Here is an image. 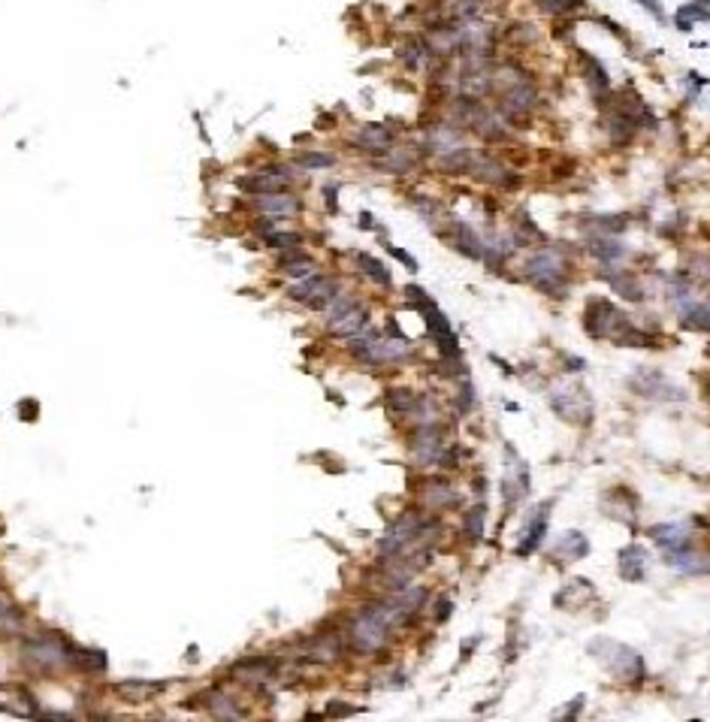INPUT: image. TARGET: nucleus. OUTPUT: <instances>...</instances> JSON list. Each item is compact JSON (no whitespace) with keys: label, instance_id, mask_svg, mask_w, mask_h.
Returning <instances> with one entry per match:
<instances>
[{"label":"nucleus","instance_id":"f257e3e1","mask_svg":"<svg viewBox=\"0 0 710 722\" xmlns=\"http://www.w3.org/2000/svg\"><path fill=\"white\" fill-rule=\"evenodd\" d=\"M586 332L592 339L614 341V345H647V336L629 321V315L601 296L586 302Z\"/></svg>","mask_w":710,"mask_h":722},{"label":"nucleus","instance_id":"f03ea898","mask_svg":"<svg viewBox=\"0 0 710 722\" xmlns=\"http://www.w3.org/2000/svg\"><path fill=\"white\" fill-rule=\"evenodd\" d=\"M566 272H568V260L559 248L544 245L538 251H532L529 260L523 263V275L535 291L553 296V300H562L568 296V284H566Z\"/></svg>","mask_w":710,"mask_h":722},{"label":"nucleus","instance_id":"7ed1b4c3","mask_svg":"<svg viewBox=\"0 0 710 722\" xmlns=\"http://www.w3.org/2000/svg\"><path fill=\"white\" fill-rule=\"evenodd\" d=\"M390 632H393L390 620H387V613H384V607H381V602H375V605L360 607V611L351 617L348 629H345V638H348V647L354 650V653L372 656V653H378V650L387 644Z\"/></svg>","mask_w":710,"mask_h":722},{"label":"nucleus","instance_id":"20e7f679","mask_svg":"<svg viewBox=\"0 0 710 722\" xmlns=\"http://www.w3.org/2000/svg\"><path fill=\"white\" fill-rule=\"evenodd\" d=\"M590 653L595 656V662L605 668L608 674H614L617 680H623V683L644 680V659H641L638 650L625 647L620 641H610V638H595L590 644Z\"/></svg>","mask_w":710,"mask_h":722},{"label":"nucleus","instance_id":"39448f33","mask_svg":"<svg viewBox=\"0 0 710 722\" xmlns=\"http://www.w3.org/2000/svg\"><path fill=\"white\" fill-rule=\"evenodd\" d=\"M73 656H76L73 647L60 635H43L36 641L25 644V659L36 671H60V668L73 662Z\"/></svg>","mask_w":710,"mask_h":722},{"label":"nucleus","instance_id":"423d86ee","mask_svg":"<svg viewBox=\"0 0 710 722\" xmlns=\"http://www.w3.org/2000/svg\"><path fill=\"white\" fill-rule=\"evenodd\" d=\"M551 405H553V411L559 414L562 420H571V423L592 420V399H590V390H586L584 384L553 387V390H551Z\"/></svg>","mask_w":710,"mask_h":722},{"label":"nucleus","instance_id":"0eeeda50","mask_svg":"<svg viewBox=\"0 0 710 722\" xmlns=\"http://www.w3.org/2000/svg\"><path fill=\"white\" fill-rule=\"evenodd\" d=\"M239 191H245L251 196H263V194H285L293 185V172L285 170V166H263L257 172H248V176L236 179Z\"/></svg>","mask_w":710,"mask_h":722},{"label":"nucleus","instance_id":"6e6552de","mask_svg":"<svg viewBox=\"0 0 710 722\" xmlns=\"http://www.w3.org/2000/svg\"><path fill=\"white\" fill-rule=\"evenodd\" d=\"M335 293H342L339 281L330 278V275H320V272H315V275H309V278H300L287 291V296L293 302H305L309 308H318V311L326 308V302H330Z\"/></svg>","mask_w":710,"mask_h":722},{"label":"nucleus","instance_id":"1a4fd4ad","mask_svg":"<svg viewBox=\"0 0 710 722\" xmlns=\"http://www.w3.org/2000/svg\"><path fill=\"white\" fill-rule=\"evenodd\" d=\"M535 103H538V91L535 85H532L529 79H511V85L508 91L502 94V100H499V109L505 112V115L511 121H517V118H526L532 109H535Z\"/></svg>","mask_w":710,"mask_h":722},{"label":"nucleus","instance_id":"9d476101","mask_svg":"<svg viewBox=\"0 0 710 722\" xmlns=\"http://www.w3.org/2000/svg\"><path fill=\"white\" fill-rule=\"evenodd\" d=\"M632 387H635V393H641V396H647V399H662V402L686 399V393L680 387H674L662 372H656V369L635 372V375H632Z\"/></svg>","mask_w":710,"mask_h":722},{"label":"nucleus","instance_id":"9b49d317","mask_svg":"<svg viewBox=\"0 0 710 722\" xmlns=\"http://www.w3.org/2000/svg\"><path fill=\"white\" fill-rule=\"evenodd\" d=\"M445 453V432L435 420L421 423V429L414 432V442H411V457L417 460V466H432L439 462V457Z\"/></svg>","mask_w":710,"mask_h":722},{"label":"nucleus","instance_id":"f8f14e48","mask_svg":"<svg viewBox=\"0 0 710 722\" xmlns=\"http://www.w3.org/2000/svg\"><path fill=\"white\" fill-rule=\"evenodd\" d=\"M505 453H508V475L502 481V493H505V508H514L517 501L529 496V469L514 453V447H505Z\"/></svg>","mask_w":710,"mask_h":722},{"label":"nucleus","instance_id":"ddd939ff","mask_svg":"<svg viewBox=\"0 0 710 722\" xmlns=\"http://www.w3.org/2000/svg\"><path fill=\"white\" fill-rule=\"evenodd\" d=\"M366 326H369V308H366L360 300H357L351 308L342 311V315H335V317L326 321V330H330L335 339H342V341L357 336V332H363Z\"/></svg>","mask_w":710,"mask_h":722},{"label":"nucleus","instance_id":"4468645a","mask_svg":"<svg viewBox=\"0 0 710 722\" xmlns=\"http://www.w3.org/2000/svg\"><path fill=\"white\" fill-rule=\"evenodd\" d=\"M354 146L366 151V155H387V151L393 148V131L384 124H363L360 131L354 133Z\"/></svg>","mask_w":710,"mask_h":722},{"label":"nucleus","instance_id":"2eb2a0df","mask_svg":"<svg viewBox=\"0 0 710 722\" xmlns=\"http://www.w3.org/2000/svg\"><path fill=\"white\" fill-rule=\"evenodd\" d=\"M254 209L260 212V215H269V218H290V215H300L302 212V200L293 196L290 191L263 194V196H254Z\"/></svg>","mask_w":710,"mask_h":722},{"label":"nucleus","instance_id":"dca6fc26","mask_svg":"<svg viewBox=\"0 0 710 722\" xmlns=\"http://www.w3.org/2000/svg\"><path fill=\"white\" fill-rule=\"evenodd\" d=\"M547 523H551V501H544V508H538V514L532 517V523L526 526L523 541L514 547L517 556H532V553L538 550L541 541H544V535H547Z\"/></svg>","mask_w":710,"mask_h":722},{"label":"nucleus","instance_id":"f3484780","mask_svg":"<svg viewBox=\"0 0 710 722\" xmlns=\"http://www.w3.org/2000/svg\"><path fill=\"white\" fill-rule=\"evenodd\" d=\"M617 568H620V577L629 583L644 580L647 574V550L638 544H625L620 550V559H617Z\"/></svg>","mask_w":710,"mask_h":722},{"label":"nucleus","instance_id":"a211bd4d","mask_svg":"<svg viewBox=\"0 0 710 722\" xmlns=\"http://www.w3.org/2000/svg\"><path fill=\"white\" fill-rule=\"evenodd\" d=\"M447 239L454 242V248L460 251V254L472 257V260H480V257H484V242H480V236L465 221H450Z\"/></svg>","mask_w":710,"mask_h":722},{"label":"nucleus","instance_id":"6ab92c4d","mask_svg":"<svg viewBox=\"0 0 710 722\" xmlns=\"http://www.w3.org/2000/svg\"><path fill=\"white\" fill-rule=\"evenodd\" d=\"M276 662L272 659H245V662L233 665V677L239 683H254V686H263V683L272 680L276 674Z\"/></svg>","mask_w":710,"mask_h":722},{"label":"nucleus","instance_id":"aec40b11","mask_svg":"<svg viewBox=\"0 0 710 722\" xmlns=\"http://www.w3.org/2000/svg\"><path fill=\"white\" fill-rule=\"evenodd\" d=\"M650 538L665 550H680V547H692V532L686 523H662V526L650 529Z\"/></svg>","mask_w":710,"mask_h":722},{"label":"nucleus","instance_id":"412c9836","mask_svg":"<svg viewBox=\"0 0 710 722\" xmlns=\"http://www.w3.org/2000/svg\"><path fill=\"white\" fill-rule=\"evenodd\" d=\"M665 562L671 568L683 574H707V559L696 553L692 547H680V550H665Z\"/></svg>","mask_w":710,"mask_h":722},{"label":"nucleus","instance_id":"4be33fe9","mask_svg":"<svg viewBox=\"0 0 710 722\" xmlns=\"http://www.w3.org/2000/svg\"><path fill=\"white\" fill-rule=\"evenodd\" d=\"M586 251H590L595 260H601L608 266L625 257V245L620 239H614V236H592L590 242H586Z\"/></svg>","mask_w":710,"mask_h":722},{"label":"nucleus","instance_id":"5701e85b","mask_svg":"<svg viewBox=\"0 0 710 722\" xmlns=\"http://www.w3.org/2000/svg\"><path fill=\"white\" fill-rule=\"evenodd\" d=\"M354 260H357V266H360V272H363V275L372 281V284H378V287H390V284H393V278H390V269H387V266L381 263L378 257L366 254V251H357V254H354Z\"/></svg>","mask_w":710,"mask_h":722},{"label":"nucleus","instance_id":"b1692460","mask_svg":"<svg viewBox=\"0 0 710 722\" xmlns=\"http://www.w3.org/2000/svg\"><path fill=\"white\" fill-rule=\"evenodd\" d=\"M553 553H556V556H566V562H577V559H584L586 553H590V541H586L577 529H571V532H566V535L559 538V544H556Z\"/></svg>","mask_w":710,"mask_h":722},{"label":"nucleus","instance_id":"393cba45","mask_svg":"<svg viewBox=\"0 0 710 722\" xmlns=\"http://www.w3.org/2000/svg\"><path fill=\"white\" fill-rule=\"evenodd\" d=\"M680 324L686 326V330H696V332H705L707 326H710V317H707V306L705 302H698V300H686L680 302Z\"/></svg>","mask_w":710,"mask_h":722},{"label":"nucleus","instance_id":"a878e982","mask_svg":"<svg viewBox=\"0 0 710 722\" xmlns=\"http://www.w3.org/2000/svg\"><path fill=\"white\" fill-rule=\"evenodd\" d=\"M423 505L430 508V511H445L447 505H456V493L450 490V484L430 481L426 484V493H423Z\"/></svg>","mask_w":710,"mask_h":722},{"label":"nucleus","instance_id":"bb28decb","mask_svg":"<svg viewBox=\"0 0 710 722\" xmlns=\"http://www.w3.org/2000/svg\"><path fill=\"white\" fill-rule=\"evenodd\" d=\"M203 701H206V710H209L212 717H218V719H242V717H245V713L236 708L233 698H227L224 692H209Z\"/></svg>","mask_w":710,"mask_h":722},{"label":"nucleus","instance_id":"cd10ccee","mask_svg":"<svg viewBox=\"0 0 710 722\" xmlns=\"http://www.w3.org/2000/svg\"><path fill=\"white\" fill-rule=\"evenodd\" d=\"M115 692L121 698H127L131 704H142L148 701L155 692H160V683H142V680H131V683H118Z\"/></svg>","mask_w":710,"mask_h":722},{"label":"nucleus","instance_id":"c85d7f7f","mask_svg":"<svg viewBox=\"0 0 710 722\" xmlns=\"http://www.w3.org/2000/svg\"><path fill=\"white\" fill-rule=\"evenodd\" d=\"M381 170H387L390 176H406V172L414 170V157L408 155L406 148H390L387 155H381Z\"/></svg>","mask_w":710,"mask_h":722},{"label":"nucleus","instance_id":"c756f323","mask_svg":"<svg viewBox=\"0 0 710 722\" xmlns=\"http://www.w3.org/2000/svg\"><path fill=\"white\" fill-rule=\"evenodd\" d=\"M586 73H590V76H586V82H590L592 94L599 97V100H595V103H601V97H605L608 91H610V79H608V70H605V67H601V64H599V60H595V58H586Z\"/></svg>","mask_w":710,"mask_h":722},{"label":"nucleus","instance_id":"7c9ffc66","mask_svg":"<svg viewBox=\"0 0 710 722\" xmlns=\"http://www.w3.org/2000/svg\"><path fill=\"white\" fill-rule=\"evenodd\" d=\"M417 393H411L408 387H399V390H390L387 393V408H390L393 414H399V417H406L414 411V405H417Z\"/></svg>","mask_w":710,"mask_h":722},{"label":"nucleus","instance_id":"2f4dec72","mask_svg":"<svg viewBox=\"0 0 710 722\" xmlns=\"http://www.w3.org/2000/svg\"><path fill=\"white\" fill-rule=\"evenodd\" d=\"M605 278L610 281V287H614L617 293L625 296V300H632V302L644 300V291H641V284H638V281L632 278V275H625L623 269H614V275H605Z\"/></svg>","mask_w":710,"mask_h":722},{"label":"nucleus","instance_id":"473e14b6","mask_svg":"<svg viewBox=\"0 0 710 722\" xmlns=\"http://www.w3.org/2000/svg\"><path fill=\"white\" fill-rule=\"evenodd\" d=\"M260 239H263L269 248H276V251L300 248V245H302V233H296V230H281V227H276V230H269V233H263Z\"/></svg>","mask_w":710,"mask_h":722},{"label":"nucleus","instance_id":"72a5a7b5","mask_svg":"<svg viewBox=\"0 0 710 722\" xmlns=\"http://www.w3.org/2000/svg\"><path fill=\"white\" fill-rule=\"evenodd\" d=\"M590 227L601 236H614V233H623L629 227V218L625 215H595L590 218Z\"/></svg>","mask_w":710,"mask_h":722},{"label":"nucleus","instance_id":"f704fd0d","mask_svg":"<svg viewBox=\"0 0 710 722\" xmlns=\"http://www.w3.org/2000/svg\"><path fill=\"white\" fill-rule=\"evenodd\" d=\"M296 166L305 172L326 170V166H335V155H326V151H302V155H296Z\"/></svg>","mask_w":710,"mask_h":722},{"label":"nucleus","instance_id":"c9c22d12","mask_svg":"<svg viewBox=\"0 0 710 722\" xmlns=\"http://www.w3.org/2000/svg\"><path fill=\"white\" fill-rule=\"evenodd\" d=\"M484 523H487V508L484 505L469 508V514H465V535L472 541H480L484 538Z\"/></svg>","mask_w":710,"mask_h":722},{"label":"nucleus","instance_id":"e433bc0d","mask_svg":"<svg viewBox=\"0 0 710 722\" xmlns=\"http://www.w3.org/2000/svg\"><path fill=\"white\" fill-rule=\"evenodd\" d=\"M73 662H79L85 671H103V668H106V653L103 650H79L73 656Z\"/></svg>","mask_w":710,"mask_h":722},{"label":"nucleus","instance_id":"4c0bfd02","mask_svg":"<svg viewBox=\"0 0 710 722\" xmlns=\"http://www.w3.org/2000/svg\"><path fill=\"white\" fill-rule=\"evenodd\" d=\"M677 15H683L686 21H710V12H707V6L705 3H683L680 10H677Z\"/></svg>","mask_w":710,"mask_h":722},{"label":"nucleus","instance_id":"58836bf2","mask_svg":"<svg viewBox=\"0 0 710 722\" xmlns=\"http://www.w3.org/2000/svg\"><path fill=\"white\" fill-rule=\"evenodd\" d=\"M635 3L641 6V10H647V12H650L653 19L659 21V25H665V21H668V15H665V6H662L659 0H635Z\"/></svg>","mask_w":710,"mask_h":722},{"label":"nucleus","instance_id":"ea45409f","mask_svg":"<svg viewBox=\"0 0 710 722\" xmlns=\"http://www.w3.org/2000/svg\"><path fill=\"white\" fill-rule=\"evenodd\" d=\"M387 254H393L396 260H399L402 266H406L408 272H417V260L408 254V251H402V248H396V245H387Z\"/></svg>","mask_w":710,"mask_h":722},{"label":"nucleus","instance_id":"a19ab883","mask_svg":"<svg viewBox=\"0 0 710 722\" xmlns=\"http://www.w3.org/2000/svg\"><path fill=\"white\" fill-rule=\"evenodd\" d=\"M408 52H421V58H423V52H426V43H411L408 45ZM406 58V64L411 67V70H417L421 67V60H417V55H402Z\"/></svg>","mask_w":710,"mask_h":722},{"label":"nucleus","instance_id":"79ce46f5","mask_svg":"<svg viewBox=\"0 0 710 722\" xmlns=\"http://www.w3.org/2000/svg\"><path fill=\"white\" fill-rule=\"evenodd\" d=\"M335 194H339V185H335V181H333V185H326V188H324L326 209H330V212H335V209H339V203H335Z\"/></svg>","mask_w":710,"mask_h":722},{"label":"nucleus","instance_id":"37998d69","mask_svg":"<svg viewBox=\"0 0 710 722\" xmlns=\"http://www.w3.org/2000/svg\"><path fill=\"white\" fill-rule=\"evenodd\" d=\"M439 607H441V611L435 613V620L441 622V620H447V617H450V602H447V598H441V602H439Z\"/></svg>","mask_w":710,"mask_h":722},{"label":"nucleus","instance_id":"c03bdc74","mask_svg":"<svg viewBox=\"0 0 710 722\" xmlns=\"http://www.w3.org/2000/svg\"><path fill=\"white\" fill-rule=\"evenodd\" d=\"M360 227H363V230H372V227H375V215L363 212V215H360Z\"/></svg>","mask_w":710,"mask_h":722},{"label":"nucleus","instance_id":"a18cd8bd","mask_svg":"<svg viewBox=\"0 0 710 722\" xmlns=\"http://www.w3.org/2000/svg\"><path fill=\"white\" fill-rule=\"evenodd\" d=\"M692 3H705L707 6V0H692Z\"/></svg>","mask_w":710,"mask_h":722}]
</instances>
